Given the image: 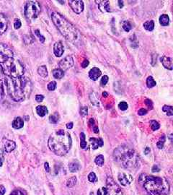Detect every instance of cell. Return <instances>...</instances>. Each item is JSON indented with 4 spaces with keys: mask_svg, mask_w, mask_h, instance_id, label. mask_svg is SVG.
I'll return each mask as SVG.
<instances>
[{
    "mask_svg": "<svg viewBox=\"0 0 173 195\" xmlns=\"http://www.w3.org/2000/svg\"><path fill=\"white\" fill-rule=\"evenodd\" d=\"M5 85L10 96L17 102L23 101L28 98L32 91L30 80L26 77L22 76L17 78L6 77Z\"/></svg>",
    "mask_w": 173,
    "mask_h": 195,
    "instance_id": "1",
    "label": "cell"
},
{
    "mask_svg": "<svg viewBox=\"0 0 173 195\" xmlns=\"http://www.w3.org/2000/svg\"><path fill=\"white\" fill-rule=\"evenodd\" d=\"M72 141L70 134L63 129L54 131L48 139V145L50 150L59 156H63L69 152Z\"/></svg>",
    "mask_w": 173,
    "mask_h": 195,
    "instance_id": "2",
    "label": "cell"
},
{
    "mask_svg": "<svg viewBox=\"0 0 173 195\" xmlns=\"http://www.w3.org/2000/svg\"><path fill=\"white\" fill-rule=\"evenodd\" d=\"M139 181L151 195H167L169 192V184L165 178L142 174Z\"/></svg>",
    "mask_w": 173,
    "mask_h": 195,
    "instance_id": "3",
    "label": "cell"
},
{
    "mask_svg": "<svg viewBox=\"0 0 173 195\" xmlns=\"http://www.w3.org/2000/svg\"><path fill=\"white\" fill-rule=\"evenodd\" d=\"M115 160L121 163L125 168L132 169L139 165L138 156L133 148L123 145L115 149L113 153Z\"/></svg>",
    "mask_w": 173,
    "mask_h": 195,
    "instance_id": "4",
    "label": "cell"
},
{
    "mask_svg": "<svg viewBox=\"0 0 173 195\" xmlns=\"http://www.w3.org/2000/svg\"><path fill=\"white\" fill-rule=\"evenodd\" d=\"M51 19L59 32L66 39L71 41H76L79 38V31L77 30L76 28L72 23H69L61 15L54 12L51 15Z\"/></svg>",
    "mask_w": 173,
    "mask_h": 195,
    "instance_id": "5",
    "label": "cell"
},
{
    "mask_svg": "<svg viewBox=\"0 0 173 195\" xmlns=\"http://www.w3.org/2000/svg\"><path fill=\"white\" fill-rule=\"evenodd\" d=\"M2 71L4 75L12 78H17L22 77L24 74V66L18 60L14 58H10L1 63Z\"/></svg>",
    "mask_w": 173,
    "mask_h": 195,
    "instance_id": "6",
    "label": "cell"
},
{
    "mask_svg": "<svg viewBox=\"0 0 173 195\" xmlns=\"http://www.w3.org/2000/svg\"><path fill=\"white\" fill-rule=\"evenodd\" d=\"M41 12V7L38 1H29L25 6V16L29 20L35 19Z\"/></svg>",
    "mask_w": 173,
    "mask_h": 195,
    "instance_id": "7",
    "label": "cell"
},
{
    "mask_svg": "<svg viewBox=\"0 0 173 195\" xmlns=\"http://www.w3.org/2000/svg\"><path fill=\"white\" fill-rule=\"evenodd\" d=\"M106 185H107L108 193L110 195H123L121 189L111 177H108L107 178Z\"/></svg>",
    "mask_w": 173,
    "mask_h": 195,
    "instance_id": "8",
    "label": "cell"
},
{
    "mask_svg": "<svg viewBox=\"0 0 173 195\" xmlns=\"http://www.w3.org/2000/svg\"><path fill=\"white\" fill-rule=\"evenodd\" d=\"M14 54L11 48L7 45L0 43V64L7 61L8 59L13 58Z\"/></svg>",
    "mask_w": 173,
    "mask_h": 195,
    "instance_id": "9",
    "label": "cell"
},
{
    "mask_svg": "<svg viewBox=\"0 0 173 195\" xmlns=\"http://www.w3.org/2000/svg\"><path fill=\"white\" fill-rule=\"evenodd\" d=\"M73 65L74 59L72 58V57H71V56H68V57H66L65 58L62 59L59 63V68L63 71L67 70L69 68L73 66Z\"/></svg>",
    "mask_w": 173,
    "mask_h": 195,
    "instance_id": "10",
    "label": "cell"
},
{
    "mask_svg": "<svg viewBox=\"0 0 173 195\" xmlns=\"http://www.w3.org/2000/svg\"><path fill=\"white\" fill-rule=\"evenodd\" d=\"M69 6L77 14H79L84 10V2L81 0H69Z\"/></svg>",
    "mask_w": 173,
    "mask_h": 195,
    "instance_id": "11",
    "label": "cell"
},
{
    "mask_svg": "<svg viewBox=\"0 0 173 195\" xmlns=\"http://www.w3.org/2000/svg\"><path fill=\"white\" fill-rule=\"evenodd\" d=\"M118 181L121 183V185L127 186L129 185L133 181V178L130 174H125V173H120L118 174Z\"/></svg>",
    "mask_w": 173,
    "mask_h": 195,
    "instance_id": "12",
    "label": "cell"
},
{
    "mask_svg": "<svg viewBox=\"0 0 173 195\" xmlns=\"http://www.w3.org/2000/svg\"><path fill=\"white\" fill-rule=\"evenodd\" d=\"M160 61L165 68L169 70H172L173 69V61L172 59L169 57H166V56H163L161 57Z\"/></svg>",
    "mask_w": 173,
    "mask_h": 195,
    "instance_id": "13",
    "label": "cell"
},
{
    "mask_svg": "<svg viewBox=\"0 0 173 195\" xmlns=\"http://www.w3.org/2000/svg\"><path fill=\"white\" fill-rule=\"evenodd\" d=\"M54 52L56 57H60L63 54V46L61 41L55 43L54 46Z\"/></svg>",
    "mask_w": 173,
    "mask_h": 195,
    "instance_id": "14",
    "label": "cell"
},
{
    "mask_svg": "<svg viewBox=\"0 0 173 195\" xmlns=\"http://www.w3.org/2000/svg\"><path fill=\"white\" fill-rule=\"evenodd\" d=\"M5 78L6 77H4L2 68H1V64H0V99H1L4 97V84L5 83Z\"/></svg>",
    "mask_w": 173,
    "mask_h": 195,
    "instance_id": "15",
    "label": "cell"
},
{
    "mask_svg": "<svg viewBox=\"0 0 173 195\" xmlns=\"http://www.w3.org/2000/svg\"><path fill=\"white\" fill-rule=\"evenodd\" d=\"M7 29V20L5 16L3 14H0V36L4 33Z\"/></svg>",
    "mask_w": 173,
    "mask_h": 195,
    "instance_id": "16",
    "label": "cell"
},
{
    "mask_svg": "<svg viewBox=\"0 0 173 195\" xmlns=\"http://www.w3.org/2000/svg\"><path fill=\"white\" fill-rule=\"evenodd\" d=\"M96 2L98 3L99 9L101 12H110L109 1H96Z\"/></svg>",
    "mask_w": 173,
    "mask_h": 195,
    "instance_id": "17",
    "label": "cell"
},
{
    "mask_svg": "<svg viewBox=\"0 0 173 195\" xmlns=\"http://www.w3.org/2000/svg\"><path fill=\"white\" fill-rule=\"evenodd\" d=\"M100 76H101V71L97 67L92 68V69H90V72H89V77L92 80H97Z\"/></svg>",
    "mask_w": 173,
    "mask_h": 195,
    "instance_id": "18",
    "label": "cell"
},
{
    "mask_svg": "<svg viewBox=\"0 0 173 195\" xmlns=\"http://www.w3.org/2000/svg\"><path fill=\"white\" fill-rule=\"evenodd\" d=\"M90 142H91L92 147L93 150H97L99 147H102L103 145V141L101 138H94L92 137L90 139Z\"/></svg>",
    "mask_w": 173,
    "mask_h": 195,
    "instance_id": "19",
    "label": "cell"
},
{
    "mask_svg": "<svg viewBox=\"0 0 173 195\" xmlns=\"http://www.w3.org/2000/svg\"><path fill=\"white\" fill-rule=\"evenodd\" d=\"M15 147L16 144L14 141L6 140V142H4V150L7 153H11L12 151H13L15 149Z\"/></svg>",
    "mask_w": 173,
    "mask_h": 195,
    "instance_id": "20",
    "label": "cell"
},
{
    "mask_svg": "<svg viewBox=\"0 0 173 195\" xmlns=\"http://www.w3.org/2000/svg\"><path fill=\"white\" fill-rule=\"evenodd\" d=\"M24 126V122L20 117H16L12 122V127L14 129H21Z\"/></svg>",
    "mask_w": 173,
    "mask_h": 195,
    "instance_id": "21",
    "label": "cell"
},
{
    "mask_svg": "<svg viewBox=\"0 0 173 195\" xmlns=\"http://www.w3.org/2000/svg\"><path fill=\"white\" fill-rule=\"evenodd\" d=\"M81 168V165L79 164V162L76 161V160H74V161L71 162L69 165V171L71 172H76V171H79Z\"/></svg>",
    "mask_w": 173,
    "mask_h": 195,
    "instance_id": "22",
    "label": "cell"
},
{
    "mask_svg": "<svg viewBox=\"0 0 173 195\" xmlns=\"http://www.w3.org/2000/svg\"><path fill=\"white\" fill-rule=\"evenodd\" d=\"M36 112L40 116L43 117V116H45V115L48 114V111L47 109V108L44 106H38L36 107Z\"/></svg>",
    "mask_w": 173,
    "mask_h": 195,
    "instance_id": "23",
    "label": "cell"
},
{
    "mask_svg": "<svg viewBox=\"0 0 173 195\" xmlns=\"http://www.w3.org/2000/svg\"><path fill=\"white\" fill-rule=\"evenodd\" d=\"M170 18L167 15H162L159 17V23L163 26H167L169 25Z\"/></svg>",
    "mask_w": 173,
    "mask_h": 195,
    "instance_id": "24",
    "label": "cell"
},
{
    "mask_svg": "<svg viewBox=\"0 0 173 195\" xmlns=\"http://www.w3.org/2000/svg\"><path fill=\"white\" fill-rule=\"evenodd\" d=\"M52 73L53 76H54V77H55L56 79H61V78H62L63 77V71L61 70L60 68L54 69Z\"/></svg>",
    "mask_w": 173,
    "mask_h": 195,
    "instance_id": "25",
    "label": "cell"
},
{
    "mask_svg": "<svg viewBox=\"0 0 173 195\" xmlns=\"http://www.w3.org/2000/svg\"><path fill=\"white\" fill-rule=\"evenodd\" d=\"M38 73L42 77H46L48 76V71L45 66H41L38 69Z\"/></svg>",
    "mask_w": 173,
    "mask_h": 195,
    "instance_id": "26",
    "label": "cell"
},
{
    "mask_svg": "<svg viewBox=\"0 0 173 195\" xmlns=\"http://www.w3.org/2000/svg\"><path fill=\"white\" fill-rule=\"evenodd\" d=\"M144 28L148 31H152L154 28V23L153 20H150V21H146L144 24Z\"/></svg>",
    "mask_w": 173,
    "mask_h": 195,
    "instance_id": "27",
    "label": "cell"
},
{
    "mask_svg": "<svg viewBox=\"0 0 173 195\" xmlns=\"http://www.w3.org/2000/svg\"><path fill=\"white\" fill-rule=\"evenodd\" d=\"M162 111H163L164 112H165L167 116H173V107H172V106L165 105V106H164L163 107H162Z\"/></svg>",
    "mask_w": 173,
    "mask_h": 195,
    "instance_id": "28",
    "label": "cell"
},
{
    "mask_svg": "<svg viewBox=\"0 0 173 195\" xmlns=\"http://www.w3.org/2000/svg\"><path fill=\"white\" fill-rule=\"evenodd\" d=\"M156 81L154 80V78L152 76L148 77L147 79H146V85H147L148 88H153V87H154L156 85Z\"/></svg>",
    "mask_w": 173,
    "mask_h": 195,
    "instance_id": "29",
    "label": "cell"
},
{
    "mask_svg": "<svg viewBox=\"0 0 173 195\" xmlns=\"http://www.w3.org/2000/svg\"><path fill=\"white\" fill-rule=\"evenodd\" d=\"M94 162L98 166H103V164H104V156L103 155H99L98 156L95 158Z\"/></svg>",
    "mask_w": 173,
    "mask_h": 195,
    "instance_id": "30",
    "label": "cell"
},
{
    "mask_svg": "<svg viewBox=\"0 0 173 195\" xmlns=\"http://www.w3.org/2000/svg\"><path fill=\"white\" fill-rule=\"evenodd\" d=\"M80 146L82 149H85L87 147V142L86 140H85V134L83 132L80 133Z\"/></svg>",
    "mask_w": 173,
    "mask_h": 195,
    "instance_id": "31",
    "label": "cell"
},
{
    "mask_svg": "<svg viewBox=\"0 0 173 195\" xmlns=\"http://www.w3.org/2000/svg\"><path fill=\"white\" fill-rule=\"evenodd\" d=\"M150 127L153 131H156V130L159 129V127H160V124H159L156 121L152 120L150 122Z\"/></svg>",
    "mask_w": 173,
    "mask_h": 195,
    "instance_id": "32",
    "label": "cell"
},
{
    "mask_svg": "<svg viewBox=\"0 0 173 195\" xmlns=\"http://www.w3.org/2000/svg\"><path fill=\"white\" fill-rule=\"evenodd\" d=\"M59 114L57 113H54V114H51V116H49V122H51V124H56L57 123L58 121H59Z\"/></svg>",
    "mask_w": 173,
    "mask_h": 195,
    "instance_id": "33",
    "label": "cell"
},
{
    "mask_svg": "<svg viewBox=\"0 0 173 195\" xmlns=\"http://www.w3.org/2000/svg\"><path fill=\"white\" fill-rule=\"evenodd\" d=\"M123 30H125V31L129 32L130 30H131V28H132V26H131L130 22L124 21L123 23Z\"/></svg>",
    "mask_w": 173,
    "mask_h": 195,
    "instance_id": "34",
    "label": "cell"
},
{
    "mask_svg": "<svg viewBox=\"0 0 173 195\" xmlns=\"http://www.w3.org/2000/svg\"><path fill=\"white\" fill-rule=\"evenodd\" d=\"M76 183H77V178L75 176H74L68 180L67 182H66V185H67V187H72L76 184Z\"/></svg>",
    "mask_w": 173,
    "mask_h": 195,
    "instance_id": "35",
    "label": "cell"
},
{
    "mask_svg": "<svg viewBox=\"0 0 173 195\" xmlns=\"http://www.w3.org/2000/svg\"><path fill=\"white\" fill-rule=\"evenodd\" d=\"M165 135H163L162 137H160L159 140L157 142V143H156V146H157L158 148L159 149L163 148L164 145H165Z\"/></svg>",
    "mask_w": 173,
    "mask_h": 195,
    "instance_id": "36",
    "label": "cell"
},
{
    "mask_svg": "<svg viewBox=\"0 0 173 195\" xmlns=\"http://www.w3.org/2000/svg\"><path fill=\"white\" fill-rule=\"evenodd\" d=\"M47 88H48V90H49V91H54V90L57 88V82H55V81H52V82H49V83L48 84Z\"/></svg>",
    "mask_w": 173,
    "mask_h": 195,
    "instance_id": "37",
    "label": "cell"
},
{
    "mask_svg": "<svg viewBox=\"0 0 173 195\" xmlns=\"http://www.w3.org/2000/svg\"><path fill=\"white\" fill-rule=\"evenodd\" d=\"M118 107L121 111H125L128 109V103L125 101H121V103L118 104Z\"/></svg>",
    "mask_w": 173,
    "mask_h": 195,
    "instance_id": "38",
    "label": "cell"
},
{
    "mask_svg": "<svg viewBox=\"0 0 173 195\" xmlns=\"http://www.w3.org/2000/svg\"><path fill=\"white\" fill-rule=\"evenodd\" d=\"M88 180L90 182H95L97 181V176H96L95 174L93 172L90 173L88 175Z\"/></svg>",
    "mask_w": 173,
    "mask_h": 195,
    "instance_id": "39",
    "label": "cell"
},
{
    "mask_svg": "<svg viewBox=\"0 0 173 195\" xmlns=\"http://www.w3.org/2000/svg\"><path fill=\"white\" fill-rule=\"evenodd\" d=\"M108 77L107 75H104V76L102 77L101 81H100V85L103 87L105 86V85L108 83Z\"/></svg>",
    "mask_w": 173,
    "mask_h": 195,
    "instance_id": "40",
    "label": "cell"
},
{
    "mask_svg": "<svg viewBox=\"0 0 173 195\" xmlns=\"http://www.w3.org/2000/svg\"><path fill=\"white\" fill-rule=\"evenodd\" d=\"M107 193L108 190L105 187H102V188L99 189L97 191V195H107Z\"/></svg>",
    "mask_w": 173,
    "mask_h": 195,
    "instance_id": "41",
    "label": "cell"
},
{
    "mask_svg": "<svg viewBox=\"0 0 173 195\" xmlns=\"http://www.w3.org/2000/svg\"><path fill=\"white\" fill-rule=\"evenodd\" d=\"M88 113V109H87V106H83V107L81 108L80 109V114L82 116H86Z\"/></svg>",
    "mask_w": 173,
    "mask_h": 195,
    "instance_id": "42",
    "label": "cell"
},
{
    "mask_svg": "<svg viewBox=\"0 0 173 195\" xmlns=\"http://www.w3.org/2000/svg\"><path fill=\"white\" fill-rule=\"evenodd\" d=\"M35 35H36L39 38L40 41H41V43H44V41H45V37L43 36V35H41V34H40L39 30H35Z\"/></svg>",
    "mask_w": 173,
    "mask_h": 195,
    "instance_id": "43",
    "label": "cell"
},
{
    "mask_svg": "<svg viewBox=\"0 0 173 195\" xmlns=\"http://www.w3.org/2000/svg\"><path fill=\"white\" fill-rule=\"evenodd\" d=\"M22 26L21 21H20L19 19H15L14 20V27L15 29H19Z\"/></svg>",
    "mask_w": 173,
    "mask_h": 195,
    "instance_id": "44",
    "label": "cell"
},
{
    "mask_svg": "<svg viewBox=\"0 0 173 195\" xmlns=\"http://www.w3.org/2000/svg\"><path fill=\"white\" fill-rule=\"evenodd\" d=\"M145 104L147 106V107L149 108V109H152V108H153V103H152V100H149V99H146V100H145Z\"/></svg>",
    "mask_w": 173,
    "mask_h": 195,
    "instance_id": "45",
    "label": "cell"
},
{
    "mask_svg": "<svg viewBox=\"0 0 173 195\" xmlns=\"http://www.w3.org/2000/svg\"><path fill=\"white\" fill-rule=\"evenodd\" d=\"M44 99V96L42 95H37L36 96H35V100H36L37 102H38V103H41V102Z\"/></svg>",
    "mask_w": 173,
    "mask_h": 195,
    "instance_id": "46",
    "label": "cell"
},
{
    "mask_svg": "<svg viewBox=\"0 0 173 195\" xmlns=\"http://www.w3.org/2000/svg\"><path fill=\"white\" fill-rule=\"evenodd\" d=\"M147 112H148V111L146 110V109H141L138 111V113H139V115H140V116H144V115H146V113H147Z\"/></svg>",
    "mask_w": 173,
    "mask_h": 195,
    "instance_id": "47",
    "label": "cell"
},
{
    "mask_svg": "<svg viewBox=\"0 0 173 195\" xmlns=\"http://www.w3.org/2000/svg\"><path fill=\"white\" fill-rule=\"evenodd\" d=\"M6 192L5 187L2 185H0V195H4Z\"/></svg>",
    "mask_w": 173,
    "mask_h": 195,
    "instance_id": "48",
    "label": "cell"
},
{
    "mask_svg": "<svg viewBox=\"0 0 173 195\" xmlns=\"http://www.w3.org/2000/svg\"><path fill=\"white\" fill-rule=\"evenodd\" d=\"M159 171H160V168H159V167L158 165H154L152 169V171L154 173L159 172Z\"/></svg>",
    "mask_w": 173,
    "mask_h": 195,
    "instance_id": "49",
    "label": "cell"
},
{
    "mask_svg": "<svg viewBox=\"0 0 173 195\" xmlns=\"http://www.w3.org/2000/svg\"><path fill=\"white\" fill-rule=\"evenodd\" d=\"M10 195H23V194L21 192L19 191V190H15V191L12 192L10 194Z\"/></svg>",
    "mask_w": 173,
    "mask_h": 195,
    "instance_id": "50",
    "label": "cell"
},
{
    "mask_svg": "<svg viewBox=\"0 0 173 195\" xmlns=\"http://www.w3.org/2000/svg\"><path fill=\"white\" fill-rule=\"evenodd\" d=\"M89 61L88 60H87V59H85V61L83 62L82 63V64H81V66H82V67H83V68H85V67H87V66H88L89 65Z\"/></svg>",
    "mask_w": 173,
    "mask_h": 195,
    "instance_id": "51",
    "label": "cell"
},
{
    "mask_svg": "<svg viewBox=\"0 0 173 195\" xmlns=\"http://www.w3.org/2000/svg\"><path fill=\"white\" fill-rule=\"evenodd\" d=\"M45 171H47V172H50V167H49V165H48V162H45Z\"/></svg>",
    "mask_w": 173,
    "mask_h": 195,
    "instance_id": "52",
    "label": "cell"
},
{
    "mask_svg": "<svg viewBox=\"0 0 173 195\" xmlns=\"http://www.w3.org/2000/svg\"><path fill=\"white\" fill-rule=\"evenodd\" d=\"M73 123L72 122H69V123H68L67 124H66V127H67V129H72V127H73Z\"/></svg>",
    "mask_w": 173,
    "mask_h": 195,
    "instance_id": "53",
    "label": "cell"
},
{
    "mask_svg": "<svg viewBox=\"0 0 173 195\" xmlns=\"http://www.w3.org/2000/svg\"><path fill=\"white\" fill-rule=\"evenodd\" d=\"M89 123H90V124L91 125V126L92 127L94 126V125H95V124H94V119H90V122H89Z\"/></svg>",
    "mask_w": 173,
    "mask_h": 195,
    "instance_id": "54",
    "label": "cell"
},
{
    "mask_svg": "<svg viewBox=\"0 0 173 195\" xmlns=\"http://www.w3.org/2000/svg\"><path fill=\"white\" fill-rule=\"evenodd\" d=\"M93 131H94V133H96V134H97V133H99V129L98 128H97V126H95L94 125V127H93Z\"/></svg>",
    "mask_w": 173,
    "mask_h": 195,
    "instance_id": "55",
    "label": "cell"
},
{
    "mask_svg": "<svg viewBox=\"0 0 173 195\" xmlns=\"http://www.w3.org/2000/svg\"><path fill=\"white\" fill-rule=\"evenodd\" d=\"M168 138H169V140H170L171 142H173V133L172 134H169V136H168Z\"/></svg>",
    "mask_w": 173,
    "mask_h": 195,
    "instance_id": "56",
    "label": "cell"
},
{
    "mask_svg": "<svg viewBox=\"0 0 173 195\" xmlns=\"http://www.w3.org/2000/svg\"><path fill=\"white\" fill-rule=\"evenodd\" d=\"M118 4H119L120 8H122L123 7V1H118Z\"/></svg>",
    "mask_w": 173,
    "mask_h": 195,
    "instance_id": "57",
    "label": "cell"
},
{
    "mask_svg": "<svg viewBox=\"0 0 173 195\" xmlns=\"http://www.w3.org/2000/svg\"><path fill=\"white\" fill-rule=\"evenodd\" d=\"M149 153H150V149H149V147H146V148L145 149V150H144V153L146 155H147Z\"/></svg>",
    "mask_w": 173,
    "mask_h": 195,
    "instance_id": "58",
    "label": "cell"
},
{
    "mask_svg": "<svg viewBox=\"0 0 173 195\" xmlns=\"http://www.w3.org/2000/svg\"><path fill=\"white\" fill-rule=\"evenodd\" d=\"M3 164V158L2 156H1V154H0V167Z\"/></svg>",
    "mask_w": 173,
    "mask_h": 195,
    "instance_id": "59",
    "label": "cell"
},
{
    "mask_svg": "<svg viewBox=\"0 0 173 195\" xmlns=\"http://www.w3.org/2000/svg\"><path fill=\"white\" fill-rule=\"evenodd\" d=\"M108 95V94L106 92H104V93H103V97H107Z\"/></svg>",
    "mask_w": 173,
    "mask_h": 195,
    "instance_id": "60",
    "label": "cell"
}]
</instances>
